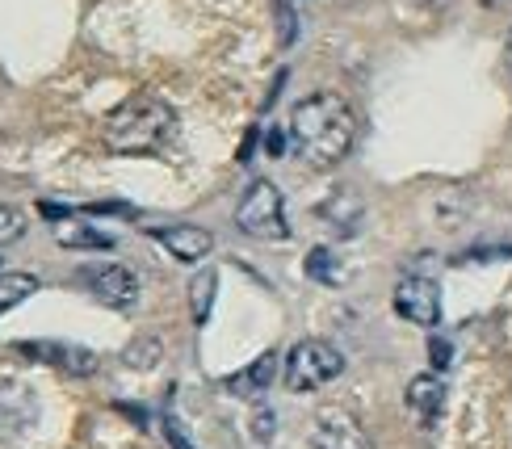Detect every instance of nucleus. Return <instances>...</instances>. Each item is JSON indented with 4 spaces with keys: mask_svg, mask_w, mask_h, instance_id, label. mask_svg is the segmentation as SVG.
Listing matches in <instances>:
<instances>
[{
    "mask_svg": "<svg viewBox=\"0 0 512 449\" xmlns=\"http://www.w3.org/2000/svg\"><path fill=\"white\" fill-rule=\"evenodd\" d=\"M17 349L30 353V357H38V361H47V366H59V370H68V374H80V378L97 370V353L80 349V345H55V340H38V345H30V340H21Z\"/></svg>",
    "mask_w": 512,
    "mask_h": 449,
    "instance_id": "10",
    "label": "nucleus"
},
{
    "mask_svg": "<svg viewBox=\"0 0 512 449\" xmlns=\"http://www.w3.org/2000/svg\"><path fill=\"white\" fill-rule=\"evenodd\" d=\"M215 290H219V273L215 269H206V273H198L194 282H189V303H194V319H198V324H206V319H210Z\"/></svg>",
    "mask_w": 512,
    "mask_h": 449,
    "instance_id": "15",
    "label": "nucleus"
},
{
    "mask_svg": "<svg viewBox=\"0 0 512 449\" xmlns=\"http://www.w3.org/2000/svg\"><path fill=\"white\" fill-rule=\"evenodd\" d=\"M38 277L34 273H5L0 269V315L5 311H13L17 303H26L30 294H38Z\"/></svg>",
    "mask_w": 512,
    "mask_h": 449,
    "instance_id": "14",
    "label": "nucleus"
},
{
    "mask_svg": "<svg viewBox=\"0 0 512 449\" xmlns=\"http://www.w3.org/2000/svg\"><path fill=\"white\" fill-rule=\"evenodd\" d=\"M265 147H269V152H273V156H282V147H286V139H282V131H273Z\"/></svg>",
    "mask_w": 512,
    "mask_h": 449,
    "instance_id": "22",
    "label": "nucleus"
},
{
    "mask_svg": "<svg viewBox=\"0 0 512 449\" xmlns=\"http://www.w3.org/2000/svg\"><path fill=\"white\" fill-rule=\"evenodd\" d=\"M252 437L261 441V445L273 441V412H256V420H252Z\"/></svg>",
    "mask_w": 512,
    "mask_h": 449,
    "instance_id": "19",
    "label": "nucleus"
},
{
    "mask_svg": "<svg viewBox=\"0 0 512 449\" xmlns=\"http://www.w3.org/2000/svg\"><path fill=\"white\" fill-rule=\"evenodd\" d=\"M177 135V110L156 93L126 97L118 110L101 122V143L114 156H156Z\"/></svg>",
    "mask_w": 512,
    "mask_h": 449,
    "instance_id": "2",
    "label": "nucleus"
},
{
    "mask_svg": "<svg viewBox=\"0 0 512 449\" xmlns=\"http://www.w3.org/2000/svg\"><path fill=\"white\" fill-rule=\"evenodd\" d=\"M307 277H315V282H324V286H336V282H340L336 256H332L328 248H311V256H307Z\"/></svg>",
    "mask_w": 512,
    "mask_h": 449,
    "instance_id": "16",
    "label": "nucleus"
},
{
    "mask_svg": "<svg viewBox=\"0 0 512 449\" xmlns=\"http://www.w3.org/2000/svg\"><path fill=\"white\" fill-rule=\"evenodd\" d=\"M160 361V345L156 340H139V345L126 349V366H139V370H152Z\"/></svg>",
    "mask_w": 512,
    "mask_h": 449,
    "instance_id": "18",
    "label": "nucleus"
},
{
    "mask_svg": "<svg viewBox=\"0 0 512 449\" xmlns=\"http://www.w3.org/2000/svg\"><path fill=\"white\" fill-rule=\"evenodd\" d=\"M26 235V215H21L17 206H5L0 202V244H13Z\"/></svg>",
    "mask_w": 512,
    "mask_h": 449,
    "instance_id": "17",
    "label": "nucleus"
},
{
    "mask_svg": "<svg viewBox=\"0 0 512 449\" xmlns=\"http://www.w3.org/2000/svg\"><path fill=\"white\" fill-rule=\"evenodd\" d=\"M55 240H59L63 248H93V252L114 248V235H105V231H97V227H89V223H76L72 215L55 223Z\"/></svg>",
    "mask_w": 512,
    "mask_h": 449,
    "instance_id": "13",
    "label": "nucleus"
},
{
    "mask_svg": "<svg viewBox=\"0 0 512 449\" xmlns=\"http://www.w3.org/2000/svg\"><path fill=\"white\" fill-rule=\"evenodd\" d=\"M504 63H508V72H512V34H508V47H504Z\"/></svg>",
    "mask_w": 512,
    "mask_h": 449,
    "instance_id": "23",
    "label": "nucleus"
},
{
    "mask_svg": "<svg viewBox=\"0 0 512 449\" xmlns=\"http://www.w3.org/2000/svg\"><path fill=\"white\" fill-rule=\"evenodd\" d=\"M311 449H374L366 429L349 416V412H324L315 420Z\"/></svg>",
    "mask_w": 512,
    "mask_h": 449,
    "instance_id": "9",
    "label": "nucleus"
},
{
    "mask_svg": "<svg viewBox=\"0 0 512 449\" xmlns=\"http://www.w3.org/2000/svg\"><path fill=\"white\" fill-rule=\"evenodd\" d=\"M38 424V395L26 382H0V441H21Z\"/></svg>",
    "mask_w": 512,
    "mask_h": 449,
    "instance_id": "7",
    "label": "nucleus"
},
{
    "mask_svg": "<svg viewBox=\"0 0 512 449\" xmlns=\"http://www.w3.org/2000/svg\"><path fill=\"white\" fill-rule=\"evenodd\" d=\"M152 240L160 248H168V256L181 265H198L210 256V248H215V235H210L206 227H194V223H177V227H156Z\"/></svg>",
    "mask_w": 512,
    "mask_h": 449,
    "instance_id": "8",
    "label": "nucleus"
},
{
    "mask_svg": "<svg viewBox=\"0 0 512 449\" xmlns=\"http://www.w3.org/2000/svg\"><path fill=\"white\" fill-rule=\"evenodd\" d=\"M236 227L252 240H265V244H282L290 240V223H286V202H282V189L273 181H252L244 189V198L236 206Z\"/></svg>",
    "mask_w": 512,
    "mask_h": 449,
    "instance_id": "3",
    "label": "nucleus"
},
{
    "mask_svg": "<svg viewBox=\"0 0 512 449\" xmlns=\"http://www.w3.org/2000/svg\"><path fill=\"white\" fill-rule=\"evenodd\" d=\"M395 311L408 319V324H416V328H437V319H441V290H437V282H433V277L408 273L395 286Z\"/></svg>",
    "mask_w": 512,
    "mask_h": 449,
    "instance_id": "6",
    "label": "nucleus"
},
{
    "mask_svg": "<svg viewBox=\"0 0 512 449\" xmlns=\"http://www.w3.org/2000/svg\"><path fill=\"white\" fill-rule=\"evenodd\" d=\"M164 433H168V441H173L177 449H194V445H189V441L181 437V424H177L173 416H168V420H164Z\"/></svg>",
    "mask_w": 512,
    "mask_h": 449,
    "instance_id": "21",
    "label": "nucleus"
},
{
    "mask_svg": "<svg viewBox=\"0 0 512 449\" xmlns=\"http://www.w3.org/2000/svg\"><path fill=\"white\" fill-rule=\"evenodd\" d=\"M345 374V357H340L336 345H328V340H298V345L286 353V391L294 395H307V391H319V387H328L332 378Z\"/></svg>",
    "mask_w": 512,
    "mask_h": 449,
    "instance_id": "4",
    "label": "nucleus"
},
{
    "mask_svg": "<svg viewBox=\"0 0 512 449\" xmlns=\"http://www.w3.org/2000/svg\"><path fill=\"white\" fill-rule=\"evenodd\" d=\"M80 286L110 311H131L139 303V277L126 265H93V269H84Z\"/></svg>",
    "mask_w": 512,
    "mask_h": 449,
    "instance_id": "5",
    "label": "nucleus"
},
{
    "mask_svg": "<svg viewBox=\"0 0 512 449\" xmlns=\"http://www.w3.org/2000/svg\"><path fill=\"white\" fill-rule=\"evenodd\" d=\"M290 152L307 168H336L357 143V114L340 93H311L290 110Z\"/></svg>",
    "mask_w": 512,
    "mask_h": 449,
    "instance_id": "1",
    "label": "nucleus"
},
{
    "mask_svg": "<svg viewBox=\"0 0 512 449\" xmlns=\"http://www.w3.org/2000/svg\"><path fill=\"white\" fill-rule=\"evenodd\" d=\"M429 353H433V366H437V370H445V366H450V357H454V353H450V345H445V340H433V345H429Z\"/></svg>",
    "mask_w": 512,
    "mask_h": 449,
    "instance_id": "20",
    "label": "nucleus"
},
{
    "mask_svg": "<svg viewBox=\"0 0 512 449\" xmlns=\"http://www.w3.org/2000/svg\"><path fill=\"white\" fill-rule=\"evenodd\" d=\"M441 403H445V382L437 374H420V378L408 382V408L420 424H433Z\"/></svg>",
    "mask_w": 512,
    "mask_h": 449,
    "instance_id": "11",
    "label": "nucleus"
},
{
    "mask_svg": "<svg viewBox=\"0 0 512 449\" xmlns=\"http://www.w3.org/2000/svg\"><path fill=\"white\" fill-rule=\"evenodd\" d=\"M273 374H277V353H261L248 370H240V374H231V378H227V391H231V395H240V399H256V395H265V391H269Z\"/></svg>",
    "mask_w": 512,
    "mask_h": 449,
    "instance_id": "12",
    "label": "nucleus"
}]
</instances>
